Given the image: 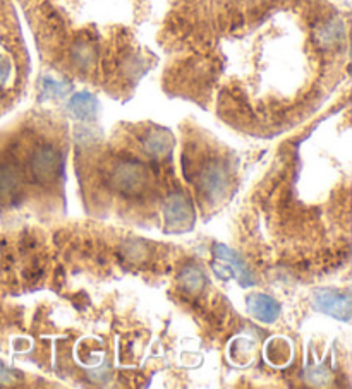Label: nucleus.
<instances>
[{"mask_svg":"<svg viewBox=\"0 0 352 389\" xmlns=\"http://www.w3.org/2000/svg\"><path fill=\"white\" fill-rule=\"evenodd\" d=\"M148 180H150L148 169L138 160H119L113 163L112 172H110L112 187L126 198H136L143 194L148 187Z\"/></svg>","mask_w":352,"mask_h":389,"instance_id":"f257e3e1","label":"nucleus"},{"mask_svg":"<svg viewBox=\"0 0 352 389\" xmlns=\"http://www.w3.org/2000/svg\"><path fill=\"white\" fill-rule=\"evenodd\" d=\"M31 175L40 184H50L60 175L62 170V156L53 144L37 146L30 156Z\"/></svg>","mask_w":352,"mask_h":389,"instance_id":"f03ea898","label":"nucleus"},{"mask_svg":"<svg viewBox=\"0 0 352 389\" xmlns=\"http://www.w3.org/2000/svg\"><path fill=\"white\" fill-rule=\"evenodd\" d=\"M198 187L210 202H215L229 187V170L219 160H208L198 172Z\"/></svg>","mask_w":352,"mask_h":389,"instance_id":"7ed1b4c3","label":"nucleus"},{"mask_svg":"<svg viewBox=\"0 0 352 389\" xmlns=\"http://www.w3.org/2000/svg\"><path fill=\"white\" fill-rule=\"evenodd\" d=\"M313 305L318 312L340 321H351V295L333 288H316L313 292Z\"/></svg>","mask_w":352,"mask_h":389,"instance_id":"20e7f679","label":"nucleus"},{"mask_svg":"<svg viewBox=\"0 0 352 389\" xmlns=\"http://www.w3.org/2000/svg\"><path fill=\"white\" fill-rule=\"evenodd\" d=\"M23 192V172L12 160L0 162V206H12Z\"/></svg>","mask_w":352,"mask_h":389,"instance_id":"39448f33","label":"nucleus"},{"mask_svg":"<svg viewBox=\"0 0 352 389\" xmlns=\"http://www.w3.org/2000/svg\"><path fill=\"white\" fill-rule=\"evenodd\" d=\"M163 216H165L167 228H174V230H180V228L191 227L194 218L193 206H191L189 199L183 194V192H174L169 196L163 206Z\"/></svg>","mask_w":352,"mask_h":389,"instance_id":"423d86ee","label":"nucleus"},{"mask_svg":"<svg viewBox=\"0 0 352 389\" xmlns=\"http://www.w3.org/2000/svg\"><path fill=\"white\" fill-rule=\"evenodd\" d=\"M246 307H248V312L251 314L254 319H258L259 323H265V324H273L280 316V303L272 298L270 295L265 294H254L250 295L246 301Z\"/></svg>","mask_w":352,"mask_h":389,"instance_id":"0eeeda50","label":"nucleus"},{"mask_svg":"<svg viewBox=\"0 0 352 389\" xmlns=\"http://www.w3.org/2000/svg\"><path fill=\"white\" fill-rule=\"evenodd\" d=\"M213 256L232 267L234 274H237L239 283L243 285V287H252V285H254V274L251 273L250 266L244 263L243 258H241L236 251H232V249L223 244H213Z\"/></svg>","mask_w":352,"mask_h":389,"instance_id":"6e6552de","label":"nucleus"},{"mask_svg":"<svg viewBox=\"0 0 352 389\" xmlns=\"http://www.w3.org/2000/svg\"><path fill=\"white\" fill-rule=\"evenodd\" d=\"M344 38H346V24L339 17L325 21L316 30V44L325 50L335 48L337 45L342 44Z\"/></svg>","mask_w":352,"mask_h":389,"instance_id":"1a4fd4ad","label":"nucleus"},{"mask_svg":"<svg viewBox=\"0 0 352 389\" xmlns=\"http://www.w3.org/2000/svg\"><path fill=\"white\" fill-rule=\"evenodd\" d=\"M98 108H100L98 99L91 93H76L67 103V110L77 120H84V122H91L97 119Z\"/></svg>","mask_w":352,"mask_h":389,"instance_id":"9d476101","label":"nucleus"},{"mask_svg":"<svg viewBox=\"0 0 352 389\" xmlns=\"http://www.w3.org/2000/svg\"><path fill=\"white\" fill-rule=\"evenodd\" d=\"M71 62H73L74 67H77L80 70H90L91 67L97 64L98 53L97 48L90 44V41H76L73 46H71Z\"/></svg>","mask_w":352,"mask_h":389,"instance_id":"9b49d317","label":"nucleus"},{"mask_svg":"<svg viewBox=\"0 0 352 389\" xmlns=\"http://www.w3.org/2000/svg\"><path fill=\"white\" fill-rule=\"evenodd\" d=\"M179 285L183 290L189 294H196L205 285V273L198 264H187L179 273Z\"/></svg>","mask_w":352,"mask_h":389,"instance_id":"f8f14e48","label":"nucleus"},{"mask_svg":"<svg viewBox=\"0 0 352 389\" xmlns=\"http://www.w3.org/2000/svg\"><path fill=\"white\" fill-rule=\"evenodd\" d=\"M143 146L148 153H151L153 156H163L165 153L170 151L172 146V139L167 132L162 131H150L145 134Z\"/></svg>","mask_w":352,"mask_h":389,"instance_id":"ddd939ff","label":"nucleus"},{"mask_svg":"<svg viewBox=\"0 0 352 389\" xmlns=\"http://www.w3.org/2000/svg\"><path fill=\"white\" fill-rule=\"evenodd\" d=\"M71 83L67 81H57L53 77H45L41 81V98H62L71 93Z\"/></svg>","mask_w":352,"mask_h":389,"instance_id":"4468645a","label":"nucleus"},{"mask_svg":"<svg viewBox=\"0 0 352 389\" xmlns=\"http://www.w3.org/2000/svg\"><path fill=\"white\" fill-rule=\"evenodd\" d=\"M266 353H268V360L272 363H275V366H282V363H286L287 360H289L290 357V346L287 341L284 340H277L273 341L272 345H268V348H266Z\"/></svg>","mask_w":352,"mask_h":389,"instance_id":"2eb2a0df","label":"nucleus"},{"mask_svg":"<svg viewBox=\"0 0 352 389\" xmlns=\"http://www.w3.org/2000/svg\"><path fill=\"white\" fill-rule=\"evenodd\" d=\"M122 252L127 259L140 260V259H143L145 256H147V247H145L141 242L129 240V242H124Z\"/></svg>","mask_w":352,"mask_h":389,"instance_id":"dca6fc26","label":"nucleus"},{"mask_svg":"<svg viewBox=\"0 0 352 389\" xmlns=\"http://www.w3.org/2000/svg\"><path fill=\"white\" fill-rule=\"evenodd\" d=\"M17 379H19V372L0 366V384H2V386H10V384L16 383Z\"/></svg>","mask_w":352,"mask_h":389,"instance_id":"f3484780","label":"nucleus"},{"mask_svg":"<svg viewBox=\"0 0 352 389\" xmlns=\"http://www.w3.org/2000/svg\"><path fill=\"white\" fill-rule=\"evenodd\" d=\"M9 73H10L9 59H6V57H0V86H3L6 81L9 79Z\"/></svg>","mask_w":352,"mask_h":389,"instance_id":"a211bd4d","label":"nucleus"}]
</instances>
